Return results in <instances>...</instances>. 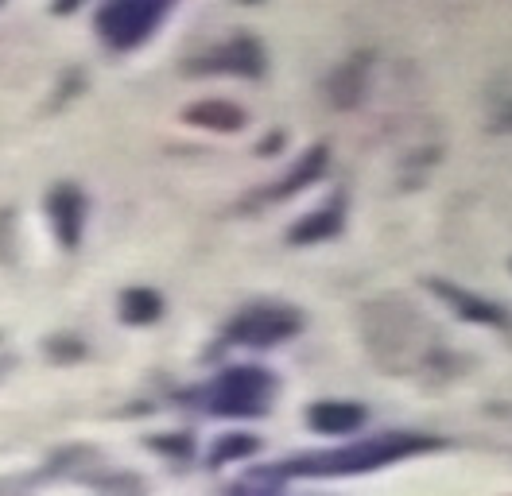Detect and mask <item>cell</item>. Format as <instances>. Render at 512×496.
I'll return each mask as SVG.
<instances>
[{"label": "cell", "instance_id": "obj_1", "mask_svg": "<svg viewBox=\"0 0 512 496\" xmlns=\"http://www.w3.org/2000/svg\"><path fill=\"white\" fill-rule=\"evenodd\" d=\"M439 438L427 434H381V438H365V442H350L342 450H322V454H303L284 465H272V481L280 477H342V473H369L388 462L412 458L423 450H435Z\"/></svg>", "mask_w": 512, "mask_h": 496}, {"label": "cell", "instance_id": "obj_2", "mask_svg": "<svg viewBox=\"0 0 512 496\" xmlns=\"http://www.w3.org/2000/svg\"><path fill=\"white\" fill-rule=\"evenodd\" d=\"M167 4L160 0H121V4H105L97 12V35L113 47V51H132L140 47L152 31L163 24Z\"/></svg>", "mask_w": 512, "mask_h": 496}, {"label": "cell", "instance_id": "obj_3", "mask_svg": "<svg viewBox=\"0 0 512 496\" xmlns=\"http://www.w3.org/2000/svg\"><path fill=\"white\" fill-rule=\"evenodd\" d=\"M268 400H272V376L264 369H229L206 392V407L214 415H233V419L268 411Z\"/></svg>", "mask_w": 512, "mask_h": 496}, {"label": "cell", "instance_id": "obj_4", "mask_svg": "<svg viewBox=\"0 0 512 496\" xmlns=\"http://www.w3.org/2000/svg\"><path fill=\"white\" fill-rule=\"evenodd\" d=\"M303 318L288 307H249L241 310L233 322H229V341L237 345H253V349H268L276 341H288L291 334H299Z\"/></svg>", "mask_w": 512, "mask_h": 496}, {"label": "cell", "instance_id": "obj_5", "mask_svg": "<svg viewBox=\"0 0 512 496\" xmlns=\"http://www.w3.org/2000/svg\"><path fill=\"white\" fill-rule=\"evenodd\" d=\"M47 214L55 221L59 241L66 248H78V241H82V221H86V198H82V190L70 183L55 186L51 198H47Z\"/></svg>", "mask_w": 512, "mask_h": 496}, {"label": "cell", "instance_id": "obj_6", "mask_svg": "<svg viewBox=\"0 0 512 496\" xmlns=\"http://www.w3.org/2000/svg\"><path fill=\"white\" fill-rule=\"evenodd\" d=\"M194 70H222V74H245V78H260L264 74V51L256 47V39L237 35L233 43L218 47L214 55L198 62Z\"/></svg>", "mask_w": 512, "mask_h": 496}, {"label": "cell", "instance_id": "obj_7", "mask_svg": "<svg viewBox=\"0 0 512 496\" xmlns=\"http://www.w3.org/2000/svg\"><path fill=\"white\" fill-rule=\"evenodd\" d=\"M431 291H435L439 299H447L450 307L458 310L466 322H481V326H505V310L493 307V303H485V299H478V295H470V291H462V287H454V283L431 279Z\"/></svg>", "mask_w": 512, "mask_h": 496}, {"label": "cell", "instance_id": "obj_8", "mask_svg": "<svg viewBox=\"0 0 512 496\" xmlns=\"http://www.w3.org/2000/svg\"><path fill=\"white\" fill-rule=\"evenodd\" d=\"M307 423H311V431H319V434H350L365 423V407H361V403H342V400L315 403V407L307 411Z\"/></svg>", "mask_w": 512, "mask_h": 496}, {"label": "cell", "instance_id": "obj_9", "mask_svg": "<svg viewBox=\"0 0 512 496\" xmlns=\"http://www.w3.org/2000/svg\"><path fill=\"white\" fill-rule=\"evenodd\" d=\"M187 121L214 128V132H237L245 124V113L237 105H229V101H202V105L187 109Z\"/></svg>", "mask_w": 512, "mask_h": 496}, {"label": "cell", "instance_id": "obj_10", "mask_svg": "<svg viewBox=\"0 0 512 496\" xmlns=\"http://www.w3.org/2000/svg\"><path fill=\"white\" fill-rule=\"evenodd\" d=\"M322 171H326V148H311V152L303 155L295 167H291L288 179H280V183L272 186V194L268 198H288V194H295V190H303L307 183H315Z\"/></svg>", "mask_w": 512, "mask_h": 496}, {"label": "cell", "instance_id": "obj_11", "mask_svg": "<svg viewBox=\"0 0 512 496\" xmlns=\"http://www.w3.org/2000/svg\"><path fill=\"white\" fill-rule=\"evenodd\" d=\"M338 229H342V210H338V206H330V210H319V214L303 217V221L288 233V241H295V245H315V241L334 237Z\"/></svg>", "mask_w": 512, "mask_h": 496}, {"label": "cell", "instance_id": "obj_12", "mask_svg": "<svg viewBox=\"0 0 512 496\" xmlns=\"http://www.w3.org/2000/svg\"><path fill=\"white\" fill-rule=\"evenodd\" d=\"M121 314H125V322H156L163 314V299L148 287H132L121 299Z\"/></svg>", "mask_w": 512, "mask_h": 496}, {"label": "cell", "instance_id": "obj_13", "mask_svg": "<svg viewBox=\"0 0 512 496\" xmlns=\"http://www.w3.org/2000/svg\"><path fill=\"white\" fill-rule=\"evenodd\" d=\"M253 450H256V438H253V434H229V438H222V442L214 446L210 462L222 465V462H233V458H249Z\"/></svg>", "mask_w": 512, "mask_h": 496}]
</instances>
